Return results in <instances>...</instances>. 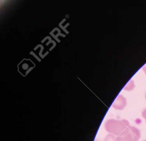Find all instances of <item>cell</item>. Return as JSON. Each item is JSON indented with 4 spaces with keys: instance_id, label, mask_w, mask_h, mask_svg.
<instances>
[{
    "instance_id": "1",
    "label": "cell",
    "mask_w": 146,
    "mask_h": 141,
    "mask_svg": "<svg viewBox=\"0 0 146 141\" xmlns=\"http://www.w3.org/2000/svg\"><path fill=\"white\" fill-rule=\"evenodd\" d=\"M129 126V123L126 120L116 121L112 119L107 122L106 128L108 132L119 136Z\"/></svg>"
},
{
    "instance_id": "2",
    "label": "cell",
    "mask_w": 146,
    "mask_h": 141,
    "mask_svg": "<svg viewBox=\"0 0 146 141\" xmlns=\"http://www.w3.org/2000/svg\"><path fill=\"white\" fill-rule=\"evenodd\" d=\"M140 137V130L136 127L129 126L116 137V141H139Z\"/></svg>"
},
{
    "instance_id": "3",
    "label": "cell",
    "mask_w": 146,
    "mask_h": 141,
    "mask_svg": "<svg viewBox=\"0 0 146 141\" xmlns=\"http://www.w3.org/2000/svg\"><path fill=\"white\" fill-rule=\"evenodd\" d=\"M126 105V100L123 97H120L116 104L115 107L118 109H123Z\"/></svg>"
},
{
    "instance_id": "4",
    "label": "cell",
    "mask_w": 146,
    "mask_h": 141,
    "mask_svg": "<svg viewBox=\"0 0 146 141\" xmlns=\"http://www.w3.org/2000/svg\"><path fill=\"white\" fill-rule=\"evenodd\" d=\"M116 137L112 134H109L106 136L103 141H116Z\"/></svg>"
},
{
    "instance_id": "5",
    "label": "cell",
    "mask_w": 146,
    "mask_h": 141,
    "mask_svg": "<svg viewBox=\"0 0 146 141\" xmlns=\"http://www.w3.org/2000/svg\"><path fill=\"white\" fill-rule=\"evenodd\" d=\"M142 117L145 119V121L146 122V108L142 112Z\"/></svg>"
},
{
    "instance_id": "6",
    "label": "cell",
    "mask_w": 146,
    "mask_h": 141,
    "mask_svg": "<svg viewBox=\"0 0 146 141\" xmlns=\"http://www.w3.org/2000/svg\"><path fill=\"white\" fill-rule=\"evenodd\" d=\"M142 69H143V70L144 71V73L145 74V75H146V63L143 66V67H142Z\"/></svg>"
},
{
    "instance_id": "7",
    "label": "cell",
    "mask_w": 146,
    "mask_h": 141,
    "mask_svg": "<svg viewBox=\"0 0 146 141\" xmlns=\"http://www.w3.org/2000/svg\"><path fill=\"white\" fill-rule=\"evenodd\" d=\"M145 99H146V93H145Z\"/></svg>"
},
{
    "instance_id": "8",
    "label": "cell",
    "mask_w": 146,
    "mask_h": 141,
    "mask_svg": "<svg viewBox=\"0 0 146 141\" xmlns=\"http://www.w3.org/2000/svg\"><path fill=\"white\" fill-rule=\"evenodd\" d=\"M143 141H146V140H143Z\"/></svg>"
}]
</instances>
